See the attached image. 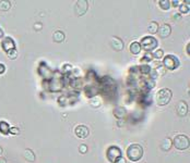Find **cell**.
<instances>
[{"label":"cell","instance_id":"obj_1","mask_svg":"<svg viewBox=\"0 0 190 163\" xmlns=\"http://www.w3.org/2000/svg\"><path fill=\"white\" fill-rule=\"evenodd\" d=\"M143 152H144L143 148L141 147L140 145L132 144L127 149V157L129 160L133 161V162H137V161H139L143 157Z\"/></svg>","mask_w":190,"mask_h":163},{"label":"cell","instance_id":"obj_2","mask_svg":"<svg viewBox=\"0 0 190 163\" xmlns=\"http://www.w3.org/2000/svg\"><path fill=\"white\" fill-rule=\"evenodd\" d=\"M173 93L168 88H162L156 93V102L159 106H166L170 99H172Z\"/></svg>","mask_w":190,"mask_h":163},{"label":"cell","instance_id":"obj_3","mask_svg":"<svg viewBox=\"0 0 190 163\" xmlns=\"http://www.w3.org/2000/svg\"><path fill=\"white\" fill-rule=\"evenodd\" d=\"M140 46H141V49L143 48V50H145L146 52H150L157 47V40L152 36L143 37L142 40H141Z\"/></svg>","mask_w":190,"mask_h":163},{"label":"cell","instance_id":"obj_4","mask_svg":"<svg viewBox=\"0 0 190 163\" xmlns=\"http://www.w3.org/2000/svg\"><path fill=\"white\" fill-rule=\"evenodd\" d=\"M173 145L179 150L188 149L189 148V137L186 135H177L173 140Z\"/></svg>","mask_w":190,"mask_h":163},{"label":"cell","instance_id":"obj_5","mask_svg":"<svg viewBox=\"0 0 190 163\" xmlns=\"http://www.w3.org/2000/svg\"><path fill=\"white\" fill-rule=\"evenodd\" d=\"M163 64L165 65L166 69L168 70H175L179 66V60L177 59V57H175L174 54H167L166 57H164L163 59Z\"/></svg>","mask_w":190,"mask_h":163},{"label":"cell","instance_id":"obj_6","mask_svg":"<svg viewBox=\"0 0 190 163\" xmlns=\"http://www.w3.org/2000/svg\"><path fill=\"white\" fill-rule=\"evenodd\" d=\"M106 155L109 162L115 163L117 159H119L121 157V150L118 147H116V146H112V147H109L107 149Z\"/></svg>","mask_w":190,"mask_h":163},{"label":"cell","instance_id":"obj_7","mask_svg":"<svg viewBox=\"0 0 190 163\" xmlns=\"http://www.w3.org/2000/svg\"><path fill=\"white\" fill-rule=\"evenodd\" d=\"M1 47H2V49L5 52H8L12 49H16V42H14V40L11 37H5V38H3L2 42H1Z\"/></svg>","mask_w":190,"mask_h":163},{"label":"cell","instance_id":"obj_8","mask_svg":"<svg viewBox=\"0 0 190 163\" xmlns=\"http://www.w3.org/2000/svg\"><path fill=\"white\" fill-rule=\"evenodd\" d=\"M74 133H76V135L79 138L84 139V138H86L89 136L90 131L85 125H78V126L76 127V130H74Z\"/></svg>","mask_w":190,"mask_h":163},{"label":"cell","instance_id":"obj_9","mask_svg":"<svg viewBox=\"0 0 190 163\" xmlns=\"http://www.w3.org/2000/svg\"><path fill=\"white\" fill-rule=\"evenodd\" d=\"M159 35L161 38H167V37L170 35L172 33V29H170V26L167 25V24H164V25H162L161 27H159Z\"/></svg>","mask_w":190,"mask_h":163},{"label":"cell","instance_id":"obj_10","mask_svg":"<svg viewBox=\"0 0 190 163\" xmlns=\"http://www.w3.org/2000/svg\"><path fill=\"white\" fill-rule=\"evenodd\" d=\"M88 10V2L86 1H78L76 5V13L78 15H83Z\"/></svg>","mask_w":190,"mask_h":163},{"label":"cell","instance_id":"obj_11","mask_svg":"<svg viewBox=\"0 0 190 163\" xmlns=\"http://www.w3.org/2000/svg\"><path fill=\"white\" fill-rule=\"evenodd\" d=\"M110 45H112L113 48H114L115 50H117V51L123 50V48H124L123 40H121V39H119V38H116V37H114V38L112 39V42H110Z\"/></svg>","mask_w":190,"mask_h":163},{"label":"cell","instance_id":"obj_12","mask_svg":"<svg viewBox=\"0 0 190 163\" xmlns=\"http://www.w3.org/2000/svg\"><path fill=\"white\" fill-rule=\"evenodd\" d=\"M177 112L179 115L181 117H185L186 114L188 113V106L185 104V102H179V104L177 106Z\"/></svg>","mask_w":190,"mask_h":163},{"label":"cell","instance_id":"obj_13","mask_svg":"<svg viewBox=\"0 0 190 163\" xmlns=\"http://www.w3.org/2000/svg\"><path fill=\"white\" fill-rule=\"evenodd\" d=\"M173 145V141L169 138H164L161 142V149L164 151H168Z\"/></svg>","mask_w":190,"mask_h":163},{"label":"cell","instance_id":"obj_14","mask_svg":"<svg viewBox=\"0 0 190 163\" xmlns=\"http://www.w3.org/2000/svg\"><path fill=\"white\" fill-rule=\"evenodd\" d=\"M10 125L5 121H0V133L3 135H8L10 133Z\"/></svg>","mask_w":190,"mask_h":163},{"label":"cell","instance_id":"obj_15","mask_svg":"<svg viewBox=\"0 0 190 163\" xmlns=\"http://www.w3.org/2000/svg\"><path fill=\"white\" fill-rule=\"evenodd\" d=\"M24 158H25L26 161H29V162H34L35 161V155H34V152L31 149H25V151H24Z\"/></svg>","mask_w":190,"mask_h":163},{"label":"cell","instance_id":"obj_16","mask_svg":"<svg viewBox=\"0 0 190 163\" xmlns=\"http://www.w3.org/2000/svg\"><path fill=\"white\" fill-rule=\"evenodd\" d=\"M140 51H141L140 44H139V42H131V45H130V52H131V53H132V54H138V53H140Z\"/></svg>","mask_w":190,"mask_h":163},{"label":"cell","instance_id":"obj_17","mask_svg":"<svg viewBox=\"0 0 190 163\" xmlns=\"http://www.w3.org/2000/svg\"><path fill=\"white\" fill-rule=\"evenodd\" d=\"M114 114L118 117V119H123V117L126 115V110L124 108H121V107H117V108H115Z\"/></svg>","mask_w":190,"mask_h":163},{"label":"cell","instance_id":"obj_18","mask_svg":"<svg viewBox=\"0 0 190 163\" xmlns=\"http://www.w3.org/2000/svg\"><path fill=\"white\" fill-rule=\"evenodd\" d=\"M52 37H54V40L57 42H61L65 39V34L63 33L61 31H58L56 32V33H54V35H52Z\"/></svg>","mask_w":190,"mask_h":163},{"label":"cell","instance_id":"obj_19","mask_svg":"<svg viewBox=\"0 0 190 163\" xmlns=\"http://www.w3.org/2000/svg\"><path fill=\"white\" fill-rule=\"evenodd\" d=\"M159 27L160 26L156 22H151V23L148 25V31L151 34H155V33H157V31H159Z\"/></svg>","mask_w":190,"mask_h":163},{"label":"cell","instance_id":"obj_20","mask_svg":"<svg viewBox=\"0 0 190 163\" xmlns=\"http://www.w3.org/2000/svg\"><path fill=\"white\" fill-rule=\"evenodd\" d=\"M159 5H160V8L167 11V10H169L172 3H170V1H168V0H162V1H159Z\"/></svg>","mask_w":190,"mask_h":163},{"label":"cell","instance_id":"obj_21","mask_svg":"<svg viewBox=\"0 0 190 163\" xmlns=\"http://www.w3.org/2000/svg\"><path fill=\"white\" fill-rule=\"evenodd\" d=\"M11 8L10 1H0V10L1 11H8Z\"/></svg>","mask_w":190,"mask_h":163},{"label":"cell","instance_id":"obj_22","mask_svg":"<svg viewBox=\"0 0 190 163\" xmlns=\"http://www.w3.org/2000/svg\"><path fill=\"white\" fill-rule=\"evenodd\" d=\"M140 71H141V73L142 74H144V75H146V74H150V72H151V66L150 65H148V64H143V65H140Z\"/></svg>","mask_w":190,"mask_h":163},{"label":"cell","instance_id":"obj_23","mask_svg":"<svg viewBox=\"0 0 190 163\" xmlns=\"http://www.w3.org/2000/svg\"><path fill=\"white\" fill-rule=\"evenodd\" d=\"M152 57L155 58V59H159V60L162 59V58L164 57V51H163L162 49H157L156 51L153 53V56H152Z\"/></svg>","mask_w":190,"mask_h":163},{"label":"cell","instance_id":"obj_24","mask_svg":"<svg viewBox=\"0 0 190 163\" xmlns=\"http://www.w3.org/2000/svg\"><path fill=\"white\" fill-rule=\"evenodd\" d=\"M7 54H8L9 59L14 60L16 57H18V51H16V49H12V50H10V51L7 52Z\"/></svg>","mask_w":190,"mask_h":163},{"label":"cell","instance_id":"obj_25","mask_svg":"<svg viewBox=\"0 0 190 163\" xmlns=\"http://www.w3.org/2000/svg\"><path fill=\"white\" fill-rule=\"evenodd\" d=\"M152 59H153V57H152V54L150 53V52H146L145 56H144L142 59H141V62H149V61H152Z\"/></svg>","mask_w":190,"mask_h":163},{"label":"cell","instance_id":"obj_26","mask_svg":"<svg viewBox=\"0 0 190 163\" xmlns=\"http://www.w3.org/2000/svg\"><path fill=\"white\" fill-rule=\"evenodd\" d=\"M180 13H182V14H188L189 13V5H180Z\"/></svg>","mask_w":190,"mask_h":163},{"label":"cell","instance_id":"obj_27","mask_svg":"<svg viewBox=\"0 0 190 163\" xmlns=\"http://www.w3.org/2000/svg\"><path fill=\"white\" fill-rule=\"evenodd\" d=\"M146 86H148L149 89H152V88L155 87V82H154V80H149L145 82Z\"/></svg>","mask_w":190,"mask_h":163},{"label":"cell","instance_id":"obj_28","mask_svg":"<svg viewBox=\"0 0 190 163\" xmlns=\"http://www.w3.org/2000/svg\"><path fill=\"white\" fill-rule=\"evenodd\" d=\"M79 150H80L81 153H86V151H88V147H86L85 145H82V146H80Z\"/></svg>","mask_w":190,"mask_h":163},{"label":"cell","instance_id":"obj_29","mask_svg":"<svg viewBox=\"0 0 190 163\" xmlns=\"http://www.w3.org/2000/svg\"><path fill=\"white\" fill-rule=\"evenodd\" d=\"M10 133H11V134L18 135L19 134V128H16V127H11V128H10Z\"/></svg>","mask_w":190,"mask_h":163},{"label":"cell","instance_id":"obj_30","mask_svg":"<svg viewBox=\"0 0 190 163\" xmlns=\"http://www.w3.org/2000/svg\"><path fill=\"white\" fill-rule=\"evenodd\" d=\"M5 71V66L3 63H0V74H3Z\"/></svg>","mask_w":190,"mask_h":163},{"label":"cell","instance_id":"obj_31","mask_svg":"<svg viewBox=\"0 0 190 163\" xmlns=\"http://www.w3.org/2000/svg\"><path fill=\"white\" fill-rule=\"evenodd\" d=\"M115 163H126V160L123 158V157H120L119 159H117V160H116V162H115Z\"/></svg>","mask_w":190,"mask_h":163},{"label":"cell","instance_id":"obj_32","mask_svg":"<svg viewBox=\"0 0 190 163\" xmlns=\"http://www.w3.org/2000/svg\"><path fill=\"white\" fill-rule=\"evenodd\" d=\"M170 3H173L174 7H178V5H179V2H178V1H170Z\"/></svg>","mask_w":190,"mask_h":163},{"label":"cell","instance_id":"obj_33","mask_svg":"<svg viewBox=\"0 0 190 163\" xmlns=\"http://www.w3.org/2000/svg\"><path fill=\"white\" fill-rule=\"evenodd\" d=\"M3 37V29L0 27V38H2Z\"/></svg>","mask_w":190,"mask_h":163},{"label":"cell","instance_id":"obj_34","mask_svg":"<svg viewBox=\"0 0 190 163\" xmlns=\"http://www.w3.org/2000/svg\"><path fill=\"white\" fill-rule=\"evenodd\" d=\"M0 163H7V161H5V158H1V157H0Z\"/></svg>","mask_w":190,"mask_h":163},{"label":"cell","instance_id":"obj_35","mask_svg":"<svg viewBox=\"0 0 190 163\" xmlns=\"http://www.w3.org/2000/svg\"><path fill=\"white\" fill-rule=\"evenodd\" d=\"M174 18H175V19H178V20H179V19H180V15H179V14H177V13H176V14H175V15H174Z\"/></svg>","mask_w":190,"mask_h":163},{"label":"cell","instance_id":"obj_36","mask_svg":"<svg viewBox=\"0 0 190 163\" xmlns=\"http://www.w3.org/2000/svg\"><path fill=\"white\" fill-rule=\"evenodd\" d=\"M189 48H190V44H188V45H187V52H188V54H190Z\"/></svg>","mask_w":190,"mask_h":163},{"label":"cell","instance_id":"obj_37","mask_svg":"<svg viewBox=\"0 0 190 163\" xmlns=\"http://www.w3.org/2000/svg\"><path fill=\"white\" fill-rule=\"evenodd\" d=\"M1 153H2V148L0 147V155H1Z\"/></svg>","mask_w":190,"mask_h":163}]
</instances>
